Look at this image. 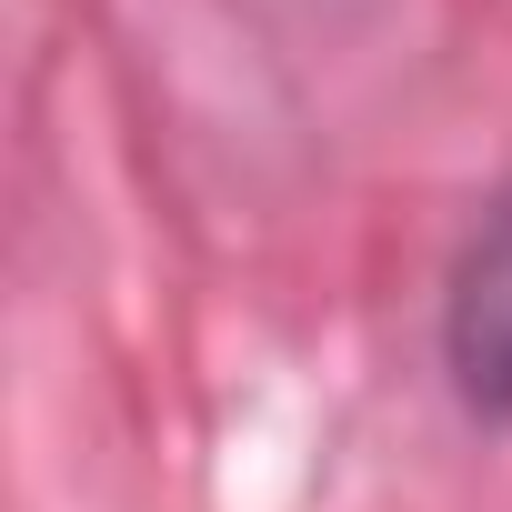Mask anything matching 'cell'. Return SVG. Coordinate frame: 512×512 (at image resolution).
<instances>
[{"label":"cell","mask_w":512,"mask_h":512,"mask_svg":"<svg viewBox=\"0 0 512 512\" xmlns=\"http://www.w3.org/2000/svg\"><path fill=\"white\" fill-rule=\"evenodd\" d=\"M442 362H452V392L482 422H512V191L482 211V231L462 241V262H452Z\"/></svg>","instance_id":"6da1fadb"}]
</instances>
